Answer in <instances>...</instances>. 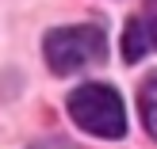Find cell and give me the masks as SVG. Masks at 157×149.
<instances>
[{"mask_svg": "<svg viewBox=\"0 0 157 149\" xmlns=\"http://www.w3.org/2000/svg\"><path fill=\"white\" fill-rule=\"evenodd\" d=\"M153 42V31H150V23H146V15H130V23H127V31H123V58L127 61H138Z\"/></svg>", "mask_w": 157, "mask_h": 149, "instance_id": "obj_3", "label": "cell"}, {"mask_svg": "<svg viewBox=\"0 0 157 149\" xmlns=\"http://www.w3.org/2000/svg\"><path fill=\"white\" fill-rule=\"evenodd\" d=\"M46 65L54 73L69 76V73H81L88 65H100L107 58V35L92 23L84 27H58L46 35Z\"/></svg>", "mask_w": 157, "mask_h": 149, "instance_id": "obj_1", "label": "cell"}, {"mask_svg": "<svg viewBox=\"0 0 157 149\" xmlns=\"http://www.w3.org/2000/svg\"><path fill=\"white\" fill-rule=\"evenodd\" d=\"M69 115L81 130L96 138H123L127 134V111L115 88L107 84H81L69 92Z\"/></svg>", "mask_w": 157, "mask_h": 149, "instance_id": "obj_2", "label": "cell"}, {"mask_svg": "<svg viewBox=\"0 0 157 149\" xmlns=\"http://www.w3.org/2000/svg\"><path fill=\"white\" fill-rule=\"evenodd\" d=\"M146 23H150V31H153V42H157V0H150V4H146Z\"/></svg>", "mask_w": 157, "mask_h": 149, "instance_id": "obj_5", "label": "cell"}, {"mask_svg": "<svg viewBox=\"0 0 157 149\" xmlns=\"http://www.w3.org/2000/svg\"><path fill=\"white\" fill-rule=\"evenodd\" d=\"M138 107H142V122H146V130L157 138V76H150V80L142 84V92H138Z\"/></svg>", "mask_w": 157, "mask_h": 149, "instance_id": "obj_4", "label": "cell"}]
</instances>
